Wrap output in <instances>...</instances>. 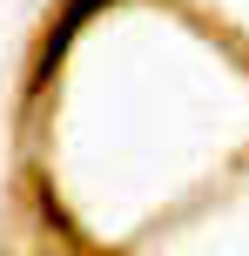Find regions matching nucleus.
<instances>
[{
    "mask_svg": "<svg viewBox=\"0 0 249 256\" xmlns=\"http://www.w3.org/2000/svg\"><path fill=\"white\" fill-rule=\"evenodd\" d=\"M108 7H115V0H67V7H61V20H54V34L40 40V61H34V88H47V81H54V68L67 61V48H74V34H81V27L94 20V14H108Z\"/></svg>",
    "mask_w": 249,
    "mask_h": 256,
    "instance_id": "f257e3e1",
    "label": "nucleus"
},
{
    "mask_svg": "<svg viewBox=\"0 0 249 256\" xmlns=\"http://www.w3.org/2000/svg\"><path fill=\"white\" fill-rule=\"evenodd\" d=\"M94 256H108V250H94Z\"/></svg>",
    "mask_w": 249,
    "mask_h": 256,
    "instance_id": "f03ea898",
    "label": "nucleus"
}]
</instances>
